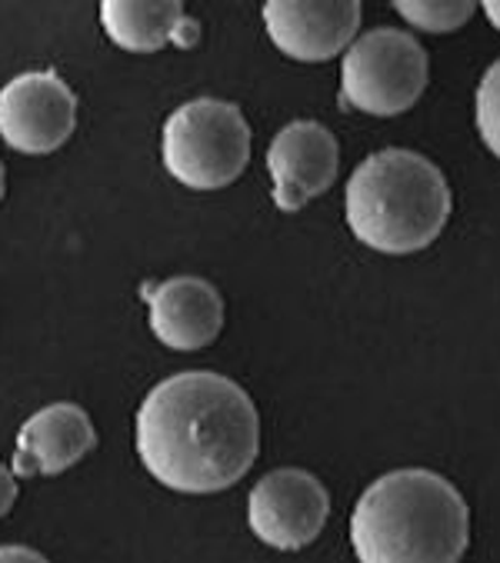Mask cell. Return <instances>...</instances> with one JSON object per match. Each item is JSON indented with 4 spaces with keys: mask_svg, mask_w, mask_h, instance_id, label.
Segmentation results:
<instances>
[{
    "mask_svg": "<svg viewBox=\"0 0 500 563\" xmlns=\"http://www.w3.org/2000/svg\"><path fill=\"white\" fill-rule=\"evenodd\" d=\"M11 556H21V560H44L37 550H28V547H0V560H11Z\"/></svg>",
    "mask_w": 500,
    "mask_h": 563,
    "instance_id": "cell-16",
    "label": "cell"
},
{
    "mask_svg": "<svg viewBox=\"0 0 500 563\" xmlns=\"http://www.w3.org/2000/svg\"><path fill=\"white\" fill-rule=\"evenodd\" d=\"M330 494L324 484L297 467H284L254 484L247 500V523L258 540L274 550H304L327 523Z\"/></svg>",
    "mask_w": 500,
    "mask_h": 563,
    "instance_id": "cell-7",
    "label": "cell"
},
{
    "mask_svg": "<svg viewBox=\"0 0 500 563\" xmlns=\"http://www.w3.org/2000/svg\"><path fill=\"white\" fill-rule=\"evenodd\" d=\"M14 500H18V481L4 464H0V517L14 507Z\"/></svg>",
    "mask_w": 500,
    "mask_h": 563,
    "instance_id": "cell-15",
    "label": "cell"
},
{
    "mask_svg": "<svg viewBox=\"0 0 500 563\" xmlns=\"http://www.w3.org/2000/svg\"><path fill=\"white\" fill-rule=\"evenodd\" d=\"M100 27L131 54L197 44V21L184 18L181 0H100Z\"/></svg>",
    "mask_w": 500,
    "mask_h": 563,
    "instance_id": "cell-12",
    "label": "cell"
},
{
    "mask_svg": "<svg viewBox=\"0 0 500 563\" xmlns=\"http://www.w3.org/2000/svg\"><path fill=\"white\" fill-rule=\"evenodd\" d=\"M350 543L363 563H454L470 543L460 490L434 471H394L354 507Z\"/></svg>",
    "mask_w": 500,
    "mask_h": 563,
    "instance_id": "cell-2",
    "label": "cell"
},
{
    "mask_svg": "<svg viewBox=\"0 0 500 563\" xmlns=\"http://www.w3.org/2000/svg\"><path fill=\"white\" fill-rule=\"evenodd\" d=\"M94 443V423L77 404H51L21 427L14 471L21 477L64 474L90 454Z\"/></svg>",
    "mask_w": 500,
    "mask_h": 563,
    "instance_id": "cell-11",
    "label": "cell"
},
{
    "mask_svg": "<svg viewBox=\"0 0 500 563\" xmlns=\"http://www.w3.org/2000/svg\"><path fill=\"white\" fill-rule=\"evenodd\" d=\"M154 336L181 354L204 351L224 327V300L204 277H171L148 290Z\"/></svg>",
    "mask_w": 500,
    "mask_h": 563,
    "instance_id": "cell-10",
    "label": "cell"
},
{
    "mask_svg": "<svg viewBox=\"0 0 500 563\" xmlns=\"http://www.w3.org/2000/svg\"><path fill=\"white\" fill-rule=\"evenodd\" d=\"M0 200H4V164H0Z\"/></svg>",
    "mask_w": 500,
    "mask_h": 563,
    "instance_id": "cell-18",
    "label": "cell"
},
{
    "mask_svg": "<svg viewBox=\"0 0 500 563\" xmlns=\"http://www.w3.org/2000/svg\"><path fill=\"white\" fill-rule=\"evenodd\" d=\"M480 8H483L487 21L500 31V0H480Z\"/></svg>",
    "mask_w": 500,
    "mask_h": 563,
    "instance_id": "cell-17",
    "label": "cell"
},
{
    "mask_svg": "<svg viewBox=\"0 0 500 563\" xmlns=\"http://www.w3.org/2000/svg\"><path fill=\"white\" fill-rule=\"evenodd\" d=\"M391 4L411 27L427 34L460 31L477 11V0H391Z\"/></svg>",
    "mask_w": 500,
    "mask_h": 563,
    "instance_id": "cell-13",
    "label": "cell"
},
{
    "mask_svg": "<svg viewBox=\"0 0 500 563\" xmlns=\"http://www.w3.org/2000/svg\"><path fill=\"white\" fill-rule=\"evenodd\" d=\"M337 137L317 121H294L278 131L268 147V170L274 177V203L284 213L307 207L337 180Z\"/></svg>",
    "mask_w": 500,
    "mask_h": 563,
    "instance_id": "cell-9",
    "label": "cell"
},
{
    "mask_svg": "<svg viewBox=\"0 0 500 563\" xmlns=\"http://www.w3.org/2000/svg\"><path fill=\"white\" fill-rule=\"evenodd\" d=\"M77 128V97L54 70H31L0 90V137L21 154H54Z\"/></svg>",
    "mask_w": 500,
    "mask_h": 563,
    "instance_id": "cell-6",
    "label": "cell"
},
{
    "mask_svg": "<svg viewBox=\"0 0 500 563\" xmlns=\"http://www.w3.org/2000/svg\"><path fill=\"white\" fill-rule=\"evenodd\" d=\"M454 210L447 177L424 154L388 147L347 180L344 217L350 234L378 254H417L441 238Z\"/></svg>",
    "mask_w": 500,
    "mask_h": 563,
    "instance_id": "cell-3",
    "label": "cell"
},
{
    "mask_svg": "<svg viewBox=\"0 0 500 563\" xmlns=\"http://www.w3.org/2000/svg\"><path fill=\"white\" fill-rule=\"evenodd\" d=\"M134 443L148 474L167 490L217 494L254 467L261 420L240 384L214 371H187L144 397Z\"/></svg>",
    "mask_w": 500,
    "mask_h": 563,
    "instance_id": "cell-1",
    "label": "cell"
},
{
    "mask_svg": "<svg viewBox=\"0 0 500 563\" xmlns=\"http://www.w3.org/2000/svg\"><path fill=\"white\" fill-rule=\"evenodd\" d=\"M477 131L493 157H500V60L490 64L477 87Z\"/></svg>",
    "mask_w": 500,
    "mask_h": 563,
    "instance_id": "cell-14",
    "label": "cell"
},
{
    "mask_svg": "<svg viewBox=\"0 0 500 563\" xmlns=\"http://www.w3.org/2000/svg\"><path fill=\"white\" fill-rule=\"evenodd\" d=\"M264 27L291 60L324 64L360 31V0H264Z\"/></svg>",
    "mask_w": 500,
    "mask_h": 563,
    "instance_id": "cell-8",
    "label": "cell"
},
{
    "mask_svg": "<svg viewBox=\"0 0 500 563\" xmlns=\"http://www.w3.org/2000/svg\"><path fill=\"white\" fill-rule=\"evenodd\" d=\"M161 157L167 174L191 190L233 184L250 161V128L240 107L217 97L177 107L164 124Z\"/></svg>",
    "mask_w": 500,
    "mask_h": 563,
    "instance_id": "cell-4",
    "label": "cell"
},
{
    "mask_svg": "<svg viewBox=\"0 0 500 563\" xmlns=\"http://www.w3.org/2000/svg\"><path fill=\"white\" fill-rule=\"evenodd\" d=\"M427 77L431 60L414 34L367 31L340 60V103L370 118H398L421 100Z\"/></svg>",
    "mask_w": 500,
    "mask_h": 563,
    "instance_id": "cell-5",
    "label": "cell"
}]
</instances>
